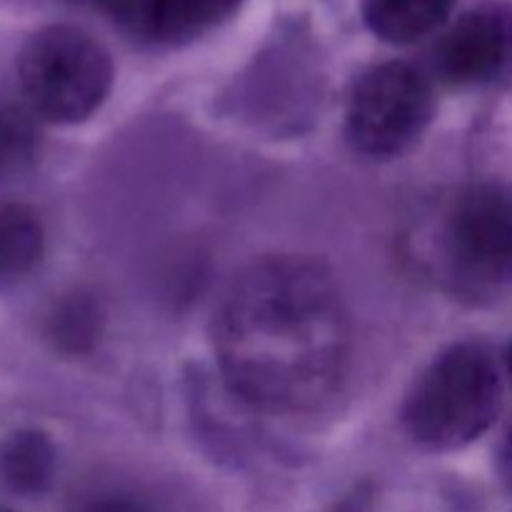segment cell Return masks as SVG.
<instances>
[{
	"instance_id": "cell-1",
	"label": "cell",
	"mask_w": 512,
	"mask_h": 512,
	"mask_svg": "<svg viewBox=\"0 0 512 512\" xmlns=\"http://www.w3.org/2000/svg\"><path fill=\"white\" fill-rule=\"evenodd\" d=\"M213 348L225 385L265 413H310L340 388L350 320L328 268L298 255L250 265L220 298Z\"/></svg>"
},
{
	"instance_id": "cell-2",
	"label": "cell",
	"mask_w": 512,
	"mask_h": 512,
	"mask_svg": "<svg viewBox=\"0 0 512 512\" xmlns=\"http://www.w3.org/2000/svg\"><path fill=\"white\" fill-rule=\"evenodd\" d=\"M503 380L493 353L480 343L443 350L420 373L400 410L415 445L450 453L483 438L500 413Z\"/></svg>"
},
{
	"instance_id": "cell-3",
	"label": "cell",
	"mask_w": 512,
	"mask_h": 512,
	"mask_svg": "<svg viewBox=\"0 0 512 512\" xmlns=\"http://www.w3.org/2000/svg\"><path fill=\"white\" fill-rule=\"evenodd\" d=\"M445 288L468 303H493L512 290V185L475 183L445 205L435 233Z\"/></svg>"
},
{
	"instance_id": "cell-4",
	"label": "cell",
	"mask_w": 512,
	"mask_h": 512,
	"mask_svg": "<svg viewBox=\"0 0 512 512\" xmlns=\"http://www.w3.org/2000/svg\"><path fill=\"white\" fill-rule=\"evenodd\" d=\"M18 83L35 115L55 125L88 120L113 88L110 53L73 25H48L18 53Z\"/></svg>"
},
{
	"instance_id": "cell-5",
	"label": "cell",
	"mask_w": 512,
	"mask_h": 512,
	"mask_svg": "<svg viewBox=\"0 0 512 512\" xmlns=\"http://www.w3.org/2000/svg\"><path fill=\"white\" fill-rule=\"evenodd\" d=\"M433 113L435 88L428 70L408 60H388L355 80L345 108V138L365 158H398L423 138Z\"/></svg>"
},
{
	"instance_id": "cell-6",
	"label": "cell",
	"mask_w": 512,
	"mask_h": 512,
	"mask_svg": "<svg viewBox=\"0 0 512 512\" xmlns=\"http://www.w3.org/2000/svg\"><path fill=\"white\" fill-rule=\"evenodd\" d=\"M435 75L475 88L512 73V3L488 0L465 10L433 50Z\"/></svg>"
},
{
	"instance_id": "cell-7",
	"label": "cell",
	"mask_w": 512,
	"mask_h": 512,
	"mask_svg": "<svg viewBox=\"0 0 512 512\" xmlns=\"http://www.w3.org/2000/svg\"><path fill=\"white\" fill-rule=\"evenodd\" d=\"M245 0H140L130 38L158 48L193 43L228 23Z\"/></svg>"
},
{
	"instance_id": "cell-8",
	"label": "cell",
	"mask_w": 512,
	"mask_h": 512,
	"mask_svg": "<svg viewBox=\"0 0 512 512\" xmlns=\"http://www.w3.org/2000/svg\"><path fill=\"white\" fill-rule=\"evenodd\" d=\"M458 0H360V13L375 38L390 45H413L438 33Z\"/></svg>"
},
{
	"instance_id": "cell-9",
	"label": "cell",
	"mask_w": 512,
	"mask_h": 512,
	"mask_svg": "<svg viewBox=\"0 0 512 512\" xmlns=\"http://www.w3.org/2000/svg\"><path fill=\"white\" fill-rule=\"evenodd\" d=\"M55 475V448L40 430H18L0 443V478L23 498L45 493Z\"/></svg>"
},
{
	"instance_id": "cell-10",
	"label": "cell",
	"mask_w": 512,
	"mask_h": 512,
	"mask_svg": "<svg viewBox=\"0 0 512 512\" xmlns=\"http://www.w3.org/2000/svg\"><path fill=\"white\" fill-rule=\"evenodd\" d=\"M45 253L38 215L20 203L0 205V288L28 278Z\"/></svg>"
},
{
	"instance_id": "cell-11",
	"label": "cell",
	"mask_w": 512,
	"mask_h": 512,
	"mask_svg": "<svg viewBox=\"0 0 512 512\" xmlns=\"http://www.w3.org/2000/svg\"><path fill=\"white\" fill-rule=\"evenodd\" d=\"M93 325H95V313L90 305L73 300V303H65L58 313L50 320V335L55 338V343L63 345V348L80 350V345L85 340L93 338Z\"/></svg>"
},
{
	"instance_id": "cell-12",
	"label": "cell",
	"mask_w": 512,
	"mask_h": 512,
	"mask_svg": "<svg viewBox=\"0 0 512 512\" xmlns=\"http://www.w3.org/2000/svg\"><path fill=\"white\" fill-rule=\"evenodd\" d=\"M73 512H155V508L133 490L95 488L75 503Z\"/></svg>"
},
{
	"instance_id": "cell-13",
	"label": "cell",
	"mask_w": 512,
	"mask_h": 512,
	"mask_svg": "<svg viewBox=\"0 0 512 512\" xmlns=\"http://www.w3.org/2000/svg\"><path fill=\"white\" fill-rule=\"evenodd\" d=\"M65 3L105 15V18L113 20L115 25H120L128 33L135 20V13H138L140 0H65Z\"/></svg>"
},
{
	"instance_id": "cell-14",
	"label": "cell",
	"mask_w": 512,
	"mask_h": 512,
	"mask_svg": "<svg viewBox=\"0 0 512 512\" xmlns=\"http://www.w3.org/2000/svg\"><path fill=\"white\" fill-rule=\"evenodd\" d=\"M328 512H370V493L365 488L353 490V493L345 495V498Z\"/></svg>"
},
{
	"instance_id": "cell-15",
	"label": "cell",
	"mask_w": 512,
	"mask_h": 512,
	"mask_svg": "<svg viewBox=\"0 0 512 512\" xmlns=\"http://www.w3.org/2000/svg\"><path fill=\"white\" fill-rule=\"evenodd\" d=\"M503 473H505V478L512 483V428H510L508 438H505V445H503Z\"/></svg>"
},
{
	"instance_id": "cell-16",
	"label": "cell",
	"mask_w": 512,
	"mask_h": 512,
	"mask_svg": "<svg viewBox=\"0 0 512 512\" xmlns=\"http://www.w3.org/2000/svg\"><path fill=\"white\" fill-rule=\"evenodd\" d=\"M508 373H510V380H512V345H510V353H508Z\"/></svg>"
}]
</instances>
